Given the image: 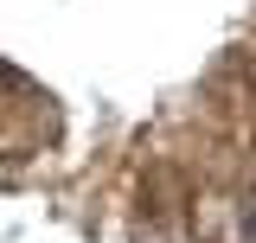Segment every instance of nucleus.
<instances>
[{"instance_id": "f257e3e1", "label": "nucleus", "mask_w": 256, "mask_h": 243, "mask_svg": "<svg viewBox=\"0 0 256 243\" xmlns=\"http://www.w3.org/2000/svg\"><path fill=\"white\" fill-rule=\"evenodd\" d=\"M250 237H256V212H250Z\"/></svg>"}]
</instances>
